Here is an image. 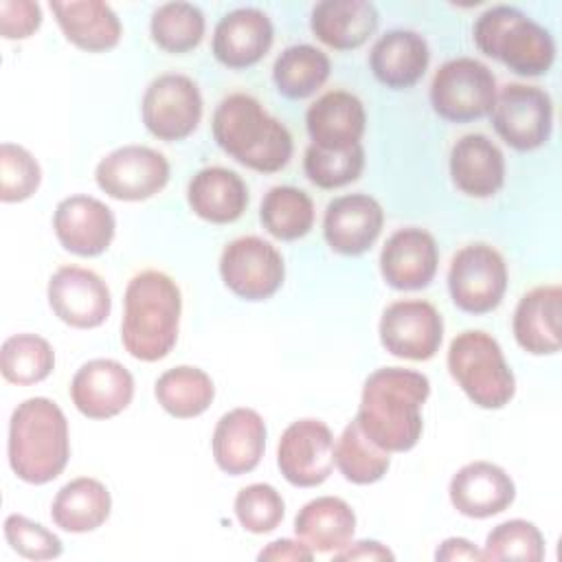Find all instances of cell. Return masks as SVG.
Listing matches in <instances>:
<instances>
[{
	"label": "cell",
	"instance_id": "8",
	"mask_svg": "<svg viewBox=\"0 0 562 562\" xmlns=\"http://www.w3.org/2000/svg\"><path fill=\"white\" fill-rule=\"evenodd\" d=\"M507 279V263L494 246L468 244L454 252L448 268L450 299L461 312L487 314L501 305Z\"/></svg>",
	"mask_w": 562,
	"mask_h": 562
},
{
	"label": "cell",
	"instance_id": "42",
	"mask_svg": "<svg viewBox=\"0 0 562 562\" xmlns=\"http://www.w3.org/2000/svg\"><path fill=\"white\" fill-rule=\"evenodd\" d=\"M4 538L9 547L26 560H53L61 555V540L22 514L7 516Z\"/></svg>",
	"mask_w": 562,
	"mask_h": 562
},
{
	"label": "cell",
	"instance_id": "13",
	"mask_svg": "<svg viewBox=\"0 0 562 562\" xmlns=\"http://www.w3.org/2000/svg\"><path fill=\"white\" fill-rule=\"evenodd\" d=\"M277 465L283 479L296 487H316L334 470V435L321 419L292 422L277 446Z\"/></svg>",
	"mask_w": 562,
	"mask_h": 562
},
{
	"label": "cell",
	"instance_id": "38",
	"mask_svg": "<svg viewBox=\"0 0 562 562\" xmlns=\"http://www.w3.org/2000/svg\"><path fill=\"white\" fill-rule=\"evenodd\" d=\"M544 558V536L540 529L522 518L505 520L496 525L481 551V560H520V562H540Z\"/></svg>",
	"mask_w": 562,
	"mask_h": 562
},
{
	"label": "cell",
	"instance_id": "4",
	"mask_svg": "<svg viewBox=\"0 0 562 562\" xmlns=\"http://www.w3.org/2000/svg\"><path fill=\"white\" fill-rule=\"evenodd\" d=\"M9 465L13 474L31 485L57 479L70 459L68 422L64 411L48 397H29L11 415Z\"/></svg>",
	"mask_w": 562,
	"mask_h": 562
},
{
	"label": "cell",
	"instance_id": "45",
	"mask_svg": "<svg viewBox=\"0 0 562 562\" xmlns=\"http://www.w3.org/2000/svg\"><path fill=\"white\" fill-rule=\"evenodd\" d=\"M334 560H395V555L378 540H358L336 551Z\"/></svg>",
	"mask_w": 562,
	"mask_h": 562
},
{
	"label": "cell",
	"instance_id": "43",
	"mask_svg": "<svg viewBox=\"0 0 562 562\" xmlns=\"http://www.w3.org/2000/svg\"><path fill=\"white\" fill-rule=\"evenodd\" d=\"M42 24V9L33 0L0 2V33L4 40H26Z\"/></svg>",
	"mask_w": 562,
	"mask_h": 562
},
{
	"label": "cell",
	"instance_id": "35",
	"mask_svg": "<svg viewBox=\"0 0 562 562\" xmlns=\"http://www.w3.org/2000/svg\"><path fill=\"white\" fill-rule=\"evenodd\" d=\"M334 461L347 481L356 485H369L386 474L391 465V452L373 443L353 419L338 437V443L334 448Z\"/></svg>",
	"mask_w": 562,
	"mask_h": 562
},
{
	"label": "cell",
	"instance_id": "1",
	"mask_svg": "<svg viewBox=\"0 0 562 562\" xmlns=\"http://www.w3.org/2000/svg\"><path fill=\"white\" fill-rule=\"evenodd\" d=\"M428 395L430 382L424 373L402 367L378 369L364 380L356 422L382 450L406 452L422 437V408Z\"/></svg>",
	"mask_w": 562,
	"mask_h": 562
},
{
	"label": "cell",
	"instance_id": "15",
	"mask_svg": "<svg viewBox=\"0 0 562 562\" xmlns=\"http://www.w3.org/2000/svg\"><path fill=\"white\" fill-rule=\"evenodd\" d=\"M48 305L61 323L77 329H92L110 316L112 296L97 272L79 266H61L48 281Z\"/></svg>",
	"mask_w": 562,
	"mask_h": 562
},
{
	"label": "cell",
	"instance_id": "44",
	"mask_svg": "<svg viewBox=\"0 0 562 562\" xmlns=\"http://www.w3.org/2000/svg\"><path fill=\"white\" fill-rule=\"evenodd\" d=\"M259 560H290V562H310L314 558V551L303 540H290L281 538L270 544H266L259 555Z\"/></svg>",
	"mask_w": 562,
	"mask_h": 562
},
{
	"label": "cell",
	"instance_id": "2",
	"mask_svg": "<svg viewBox=\"0 0 562 562\" xmlns=\"http://www.w3.org/2000/svg\"><path fill=\"white\" fill-rule=\"evenodd\" d=\"M182 296L176 281L160 270L134 274L125 288L121 342L130 356L156 362L178 340Z\"/></svg>",
	"mask_w": 562,
	"mask_h": 562
},
{
	"label": "cell",
	"instance_id": "41",
	"mask_svg": "<svg viewBox=\"0 0 562 562\" xmlns=\"http://www.w3.org/2000/svg\"><path fill=\"white\" fill-rule=\"evenodd\" d=\"M42 182V169L33 154L20 145H0V200L22 202L31 198Z\"/></svg>",
	"mask_w": 562,
	"mask_h": 562
},
{
	"label": "cell",
	"instance_id": "23",
	"mask_svg": "<svg viewBox=\"0 0 562 562\" xmlns=\"http://www.w3.org/2000/svg\"><path fill=\"white\" fill-rule=\"evenodd\" d=\"M562 288L558 283L536 285L520 296L512 329L516 342L531 356H553L560 351Z\"/></svg>",
	"mask_w": 562,
	"mask_h": 562
},
{
	"label": "cell",
	"instance_id": "6",
	"mask_svg": "<svg viewBox=\"0 0 562 562\" xmlns=\"http://www.w3.org/2000/svg\"><path fill=\"white\" fill-rule=\"evenodd\" d=\"M448 371L481 408H503L516 393V378L496 338L481 329L457 334L448 347Z\"/></svg>",
	"mask_w": 562,
	"mask_h": 562
},
{
	"label": "cell",
	"instance_id": "25",
	"mask_svg": "<svg viewBox=\"0 0 562 562\" xmlns=\"http://www.w3.org/2000/svg\"><path fill=\"white\" fill-rule=\"evenodd\" d=\"M312 145L321 149H347L360 143L367 127L362 101L347 90H329L305 114Z\"/></svg>",
	"mask_w": 562,
	"mask_h": 562
},
{
	"label": "cell",
	"instance_id": "11",
	"mask_svg": "<svg viewBox=\"0 0 562 562\" xmlns=\"http://www.w3.org/2000/svg\"><path fill=\"white\" fill-rule=\"evenodd\" d=\"M220 274L235 296L266 301L281 288L285 266L281 252L270 241L257 235H246L224 246Z\"/></svg>",
	"mask_w": 562,
	"mask_h": 562
},
{
	"label": "cell",
	"instance_id": "36",
	"mask_svg": "<svg viewBox=\"0 0 562 562\" xmlns=\"http://www.w3.org/2000/svg\"><path fill=\"white\" fill-rule=\"evenodd\" d=\"M55 369V351L37 334H15L2 342L0 371L2 378L18 386L46 380Z\"/></svg>",
	"mask_w": 562,
	"mask_h": 562
},
{
	"label": "cell",
	"instance_id": "46",
	"mask_svg": "<svg viewBox=\"0 0 562 562\" xmlns=\"http://www.w3.org/2000/svg\"><path fill=\"white\" fill-rule=\"evenodd\" d=\"M435 560H481V551L468 538H448L435 551Z\"/></svg>",
	"mask_w": 562,
	"mask_h": 562
},
{
	"label": "cell",
	"instance_id": "28",
	"mask_svg": "<svg viewBox=\"0 0 562 562\" xmlns=\"http://www.w3.org/2000/svg\"><path fill=\"white\" fill-rule=\"evenodd\" d=\"M191 211L211 224H231L248 206V187L241 176L226 167L200 169L187 187Z\"/></svg>",
	"mask_w": 562,
	"mask_h": 562
},
{
	"label": "cell",
	"instance_id": "30",
	"mask_svg": "<svg viewBox=\"0 0 562 562\" xmlns=\"http://www.w3.org/2000/svg\"><path fill=\"white\" fill-rule=\"evenodd\" d=\"M294 533L314 553H336L353 540L356 514L338 496H318L299 509Z\"/></svg>",
	"mask_w": 562,
	"mask_h": 562
},
{
	"label": "cell",
	"instance_id": "16",
	"mask_svg": "<svg viewBox=\"0 0 562 562\" xmlns=\"http://www.w3.org/2000/svg\"><path fill=\"white\" fill-rule=\"evenodd\" d=\"M134 397L132 373L112 358H94L79 367L70 382L75 408L90 419H110L123 413Z\"/></svg>",
	"mask_w": 562,
	"mask_h": 562
},
{
	"label": "cell",
	"instance_id": "24",
	"mask_svg": "<svg viewBox=\"0 0 562 562\" xmlns=\"http://www.w3.org/2000/svg\"><path fill=\"white\" fill-rule=\"evenodd\" d=\"M452 184L470 198H492L505 182V156L485 134H465L450 149Z\"/></svg>",
	"mask_w": 562,
	"mask_h": 562
},
{
	"label": "cell",
	"instance_id": "19",
	"mask_svg": "<svg viewBox=\"0 0 562 562\" xmlns=\"http://www.w3.org/2000/svg\"><path fill=\"white\" fill-rule=\"evenodd\" d=\"M437 266V241L428 231L417 226L395 231L380 252L382 279L395 290H422L430 285Z\"/></svg>",
	"mask_w": 562,
	"mask_h": 562
},
{
	"label": "cell",
	"instance_id": "21",
	"mask_svg": "<svg viewBox=\"0 0 562 562\" xmlns=\"http://www.w3.org/2000/svg\"><path fill=\"white\" fill-rule=\"evenodd\" d=\"M274 29L270 18L255 7L228 11L213 31L215 59L233 70L255 66L272 46Z\"/></svg>",
	"mask_w": 562,
	"mask_h": 562
},
{
	"label": "cell",
	"instance_id": "40",
	"mask_svg": "<svg viewBox=\"0 0 562 562\" xmlns=\"http://www.w3.org/2000/svg\"><path fill=\"white\" fill-rule=\"evenodd\" d=\"M285 514V503L281 494L268 483H252L237 492L235 516L239 525L250 533L274 531Z\"/></svg>",
	"mask_w": 562,
	"mask_h": 562
},
{
	"label": "cell",
	"instance_id": "5",
	"mask_svg": "<svg viewBox=\"0 0 562 562\" xmlns=\"http://www.w3.org/2000/svg\"><path fill=\"white\" fill-rule=\"evenodd\" d=\"M476 48L522 77L547 75L555 61L553 35L509 4L485 9L472 29Z\"/></svg>",
	"mask_w": 562,
	"mask_h": 562
},
{
	"label": "cell",
	"instance_id": "3",
	"mask_svg": "<svg viewBox=\"0 0 562 562\" xmlns=\"http://www.w3.org/2000/svg\"><path fill=\"white\" fill-rule=\"evenodd\" d=\"M211 127L215 143L252 171L274 173L292 158L294 143L288 127L246 92L224 97L213 112Z\"/></svg>",
	"mask_w": 562,
	"mask_h": 562
},
{
	"label": "cell",
	"instance_id": "29",
	"mask_svg": "<svg viewBox=\"0 0 562 562\" xmlns=\"http://www.w3.org/2000/svg\"><path fill=\"white\" fill-rule=\"evenodd\" d=\"M378 11L367 0H323L312 9V33L334 50L360 48L378 29Z\"/></svg>",
	"mask_w": 562,
	"mask_h": 562
},
{
	"label": "cell",
	"instance_id": "20",
	"mask_svg": "<svg viewBox=\"0 0 562 562\" xmlns=\"http://www.w3.org/2000/svg\"><path fill=\"white\" fill-rule=\"evenodd\" d=\"M448 496L459 514L468 518H490L514 503L516 485L501 465L472 461L454 472Z\"/></svg>",
	"mask_w": 562,
	"mask_h": 562
},
{
	"label": "cell",
	"instance_id": "14",
	"mask_svg": "<svg viewBox=\"0 0 562 562\" xmlns=\"http://www.w3.org/2000/svg\"><path fill=\"white\" fill-rule=\"evenodd\" d=\"M443 340V318L422 299L391 303L380 318L382 347L404 360H430Z\"/></svg>",
	"mask_w": 562,
	"mask_h": 562
},
{
	"label": "cell",
	"instance_id": "27",
	"mask_svg": "<svg viewBox=\"0 0 562 562\" xmlns=\"http://www.w3.org/2000/svg\"><path fill=\"white\" fill-rule=\"evenodd\" d=\"M50 11L70 44L88 53H103L119 44L123 26L108 2L70 0L50 2Z\"/></svg>",
	"mask_w": 562,
	"mask_h": 562
},
{
	"label": "cell",
	"instance_id": "34",
	"mask_svg": "<svg viewBox=\"0 0 562 562\" xmlns=\"http://www.w3.org/2000/svg\"><path fill=\"white\" fill-rule=\"evenodd\" d=\"M259 220L272 237L281 241H294L312 231L314 202L303 189L279 184L263 195Z\"/></svg>",
	"mask_w": 562,
	"mask_h": 562
},
{
	"label": "cell",
	"instance_id": "18",
	"mask_svg": "<svg viewBox=\"0 0 562 562\" xmlns=\"http://www.w3.org/2000/svg\"><path fill=\"white\" fill-rule=\"evenodd\" d=\"M384 211L369 193H349L331 200L323 217V235L327 246L347 257L367 252L380 237Z\"/></svg>",
	"mask_w": 562,
	"mask_h": 562
},
{
	"label": "cell",
	"instance_id": "17",
	"mask_svg": "<svg viewBox=\"0 0 562 562\" xmlns=\"http://www.w3.org/2000/svg\"><path fill=\"white\" fill-rule=\"evenodd\" d=\"M114 228L112 209L92 195L64 198L53 215V231L59 244L79 257L105 252L114 239Z\"/></svg>",
	"mask_w": 562,
	"mask_h": 562
},
{
	"label": "cell",
	"instance_id": "33",
	"mask_svg": "<svg viewBox=\"0 0 562 562\" xmlns=\"http://www.w3.org/2000/svg\"><path fill=\"white\" fill-rule=\"evenodd\" d=\"M329 57L312 44H294L281 50L272 66L277 90L288 99L312 97L329 77Z\"/></svg>",
	"mask_w": 562,
	"mask_h": 562
},
{
	"label": "cell",
	"instance_id": "32",
	"mask_svg": "<svg viewBox=\"0 0 562 562\" xmlns=\"http://www.w3.org/2000/svg\"><path fill=\"white\" fill-rule=\"evenodd\" d=\"M158 404L178 419H191L202 415L213 397L215 386L206 371L189 364L167 369L154 386Z\"/></svg>",
	"mask_w": 562,
	"mask_h": 562
},
{
	"label": "cell",
	"instance_id": "22",
	"mask_svg": "<svg viewBox=\"0 0 562 562\" xmlns=\"http://www.w3.org/2000/svg\"><path fill=\"white\" fill-rule=\"evenodd\" d=\"M266 422L252 408L224 413L213 430L211 448L217 468L231 476L252 472L266 450Z\"/></svg>",
	"mask_w": 562,
	"mask_h": 562
},
{
	"label": "cell",
	"instance_id": "31",
	"mask_svg": "<svg viewBox=\"0 0 562 562\" xmlns=\"http://www.w3.org/2000/svg\"><path fill=\"white\" fill-rule=\"evenodd\" d=\"M110 509L112 496L108 487L92 476H79L57 492L50 505V518L64 531L88 533L108 520Z\"/></svg>",
	"mask_w": 562,
	"mask_h": 562
},
{
	"label": "cell",
	"instance_id": "9",
	"mask_svg": "<svg viewBox=\"0 0 562 562\" xmlns=\"http://www.w3.org/2000/svg\"><path fill=\"white\" fill-rule=\"evenodd\" d=\"M490 114L496 134L516 151H533L551 138L553 101L540 86H503Z\"/></svg>",
	"mask_w": 562,
	"mask_h": 562
},
{
	"label": "cell",
	"instance_id": "10",
	"mask_svg": "<svg viewBox=\"0 0 562 562\" xmlns=\"http://www.w3.org/2000/svg\"><path fill=\"white\" fill-rule=\"evenodd\" d=\"M202 94L198 83L180 72L156 77L143 94V123L151 136L176 143L195 132L202 119Z\"/></svg>",
	"mask_w": 562,
	"mask_h": 562
},
{
	"label": "cell",
	"instance_id": "39",
	"mask_svg": "<svg viewBox=\"0 0 562 562\" xmlns=\"http://www.w3.org/2000/svg\"><path fill=\"white\" fill-rule=\"evenodd\" d=\"M305 176L312 184L321 189H338L356 182L364 169V147L362 143L347 149H321L310 145L303 158Z\"/></svg>",
	"mask_w": 562,
	"mask_h": 562
},
{
	"label": "cell",
	"instance_id": "37",
	"mask_svg": "<svg viewBox=\"0 0 562 562\" xmlns=\"http://www.w3.org/2000/svg\"><path fill=\"white\" fill-rule=\"evenodd\" d=\"M204 13L191 2L160 4L149 22L154 44L171 55H182L198 48L204 37Z\"/></svg>",
	"mask_w": 562,
	"mask_h": 562
},
{
	"label": "cell",
	"instance_id": "7",
	"mask_svg": "<svg viewBox=\"0 0 562 562\" xmlns=\"http://www.w3.org/2000/svg\"><path fill=\"white\" fill-rule=\"evenodd\" d=\"M496 94V77L474 57L448 59L430 83V105L450 123H470L487 116Z\"/></svg>",
	"mask_w": 562,
	"mask_h": 562
},
{
	"label": "cell",
	"instance_id": "26",
	"mask_svg": "<svg viewBox=\"0 0 562 562\" xmlns=\"http://www.w3.org/2000/svg\"><path fill=\"white\" fill-rule=\"evenodd\" d=\"M430 64V48L426 40L408 29H393L384 33L369 53V66L373 77L391 88H413Z\"/></svg>",
	"mask_w": 562,
	"mask_h": 562
},
{
	"label": "cell",
	"instance_id": "12",
	"mask_svg": "<svg viewBox=\"0 0 562 562\" xmlns=\"http://www.w3.org/2000/svg\"><path fill=\"white\" fill-rule=\"evenodd\" d=\"M169 160L145 145H123L99 160L94 180L99 189L123 202L154 198L169 182Z\"/></svg>",
	"mask_w": 562,
	"mask_h": 562
}]
</instances>
